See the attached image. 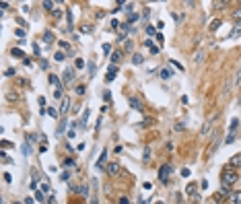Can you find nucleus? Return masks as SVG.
Wrapping results in <instances>:
<instances>
[{
  "label": "nucleus",
  "instance_id": "473e14b6",
  "mask_svg": "<svg viewBox=\"0 0 241 204\" xmlns=\"http://www.w3.org/2000/svg\"><path fill=\"white\" fill-rule=\"evenodd\" d=\"M126 50H128V52H130V50H134V43H132L130 39H126Z\"/></svg>",
  "mask_w": 241,
  "mask_h": 204
},
{
  "label": "nucleus",
  "instance_id": "c03bdc74",
  "mask_svg": "<svg viewBox=\"0 0 241 204\" xmlns=\"http://www.w3.org/2000/svg\"><path fill=\"white\" fill-rule=\"evenodd\" d=\"M148 159H151V150L144 149V161H148Z\"/></svg>",
  "mask_w": 241,
  "mask_h": 204
},
{
  "label": "nucleus",
  "instance_id": "f8f14e48",
  "mask_svg": "<svg viewBox=\"0 0 241 204\" xmlns=\"http://www.w3.org/2000/svg\"><path fill=\"white\" fill-rule=\"evenodd\" d=\"M72 190L74 192H78V194H81V196H89V188H87V186H78V188H72Z\"/></svg>",
  "mask_w": 241,
  "mask_h": 204
},
{
  "label": "nucleus",
  "instance_id": "c756f323",
  "mask_svg": "<svg viewBox=\"0 0 241 204\" xmlns=\"http://www.w3.org/2000/svg\"><path fill=\"white\" fill-rule=\"evenodd\" d=\"M74 64H76V68H83V66H85V60H83V58H76Z\"/></svg>",
  "mask_w": 241,
  "mask_h": 204
},
{
  "label": "nucleus",
  "instance_id": "4be33fe9",
  "mask_svg": "<svg viewBox=\"0 0 241 204\" xmlns=\"http://www.w3.org/2000/svg\"><path fill=\"white\" fill-rule=\"evenodd\" d=\"M192 60H194V64H200V62H202V60H204V52H198V54H196V56H194V58H192Z\"/></svg>",
  "mask_w": 241,
  "mask_h": 204
},
{
  "label": "nucleus",
  "instance_id": "8fccbe9b",
  "mask_svg": "<svg viewBox=\"0 0 241 204\" xmlns=\"http://www.w3.org/2000/svg\"><path fill=\"white\" fill-rule=\"evenodd\" d=\"M181 175H184V177H190V169H181Z\"/></svg>",
  "mask_w": 241,
  "mask_h": 204
},
{
  "label": "nucleus",
  "instance_id": "1a4fd4ad",
  "mask_svg": "<svg viewBox=\"0 0 241 204\" xmlns=\"http://www.w3.org/2000/svg\"><path fill=\"white\" fill-rule=\"evenodd\" d=\"M229 165H231L233 169H235V167H239V165H241V153H237V155L231 157V163H229Z\"/></svg>",
  "mask_w": 241,
  "mask_h": 204
},
{
  "label": "nucleus",
  "instance_id": "4468645a",
  "mask_svg": "<svg viewBox=\"0 0 241 204\" xmlns=\"http://www.w3.org/2000/svg\"><path fill=\"white\" fill-rule=\"evenodd\" d=\"M171 74H173V72L169 70V68H161V72H159V76H161V78H165V81H167V78H171Z\"/></svg>",
  "mask_w": 241,
  "mask_h": 204
},
{
  "label": "nucleus",
  "instance_id": "a18cd8bd",
  "mask_svg": "<svg viewBox=\"0 0 241 204\" xmlns=\"http://www.w3.org/2000/svg\"><path fill=\"white\" fill-rule=\"evenodd\" d=\"M39 66H41L43 70H48V62H45V60H41V62H39Z\"/></svg>",
  "mask_w": 241,
  "mask_h": 204
},
{
  "label": "nucleus",
  "instance_id": "de8ad7c7",
  "mask_svg": "<svg viewBox=\"0 0 241 204\" xmlns=\"http://www.w3.org/2000/svg\"><path fill=\"white\" fill-rule=\"evenodd\" d=\"M148 14H151V8H144V13H142V17H144V19H148Z\"/></svg>",
  "mask_w": 241,
  "mask_h": 204
},
{
  "label": "nucleus",
  "instance_id": "7ed1b4c3",
  "mask_svg": "<svg viewBox=\"0 0 241 204\" xmlns=\"http://www.w3.org/2000/svg\"><path fill=\"white\" fill-rule=\"evenodd\" d=\"M74 68H72V66H68V68H64V74H62V81L64 82H72V81H74Z\"/></svg>",
  "mask_w": 241,
  "mask_h": 204
},
{
  "label": "nucleus",
  "instance_id": "e433bc0d",
  "mask_svg": "<svg viewBox=\"0 0 241 204\" xmlns=\"http://www.w3.org/2000/svg\"><path fill=\"white\" fill-rule=\"evenodd\" d=\"M194 190H196V186H194V184L188 186V194H190V196H194Z\"/></svg>",
  "mask_w": 241,
  "mask_h": 204
},
{
  "label": "nucleus",
  "instance_id": "393cba45",
  "mask_svg": "<svg viewBox=\"0 0 241 204\" xmlns=\"http://www.w3.org/2000/svg\"><path fill=\"white\" fill-rule=\"evenodd\" d=\"M66 14H68V31H72V10H66Z\"/></svg>",
  "mask_w": 241,
  "mask_h": 204
},
{
  "label": "nucleus",
  "instance_id": "3c124183",
  "mask_svg": "<svg viewBox=\"0 0 241 204\" xmlns=\"http://www.w3.org/2000/svg\"><path fill=\"white\" fill-rule=\"evenodd\" d=\"M120 204H130V200L128 198H120Z\"/></svg>",
  "mask_w": 241,
  "mask_h": 204
},
{
  "label": "nucleus",
  "instance_id": "6e6552de",
  "mask_svg": "<svg viewBox=\"0 0 241 204\" xmlns=\"http://www.w3.org/2000/svg\"><path fill=\"white\" fill-rule=\"evenodd\" d=\"M105 171H107L109 175H117V173H120V165L117 163H109L107 167H105Z\"/></svg>",
  "mask_w": 241,
  "mask_h": 204
},
{
  "label": "nucleus",
  "instance_id": "9b49d317",
  "mask_svg": "<svg viewBox=\"0 0 241 204\" xmlns=\"http://www.w3.org/2000/svg\"><path fill=\"white\" fill-rule=\"evenodd\" d=\"M229 200H231V204H241V192H233Z\"/></svg>",
  "mask_w": 241,
  "mask_h": 204
},
{
  "label": "nucleus",
  "instance_id": "cd10ccee",
  "mask_svg": "<svg viewBox=\"0 0 241 204\" xmlns=\"http://www.w3.org/2000/svg\"><path fill=\"white\" fill-rule=\"evenodd\" d=\"M136 21H138V14L136 13H132L130 17H128V23H136Z\"/></svg>",
  "mask_w": 241,
  "mask_h": 204
},
{
  "label": "nucleus",
  "instance_id": "37998d69",
  "mask_svg": "<svg viewBox=\"0 0 241 204\" xmlns=\"http://www.w3.org/2000/svg\"><path fill=\"white\" fill-rule=\"evenodd\" d=\"M4 182H6V184H10V182H13V177H10V173H4Z\"/></svg>",
  "mask_w": 241,
  "mask_h": 204
},
{
  "label": "nucleus",
  "instance_id": "ddd939ff",
  "mask_svg": "<svg viewBox=\"0 0 241 204\" xmlns=\"http://www.w3.org/2000/svg\"><path fill=\"white\" fill-rule=\"evenodd\" d=\"M117 62H122V52L116 50L113 54H111V64H117Z\"/></svg>",
  "mask_w": 241,
  "mask_h": 204
},
{
  "label": "nucleus",
  "instance_id": "58836bf2",
  "mask_svg": "<svg viewBox=\"0 0 241 204\" xmlns=\"http://www.w3.org/2000/svg\"><path fill=\"white\" fill-rule=\"evenodd\" d=\"M81 31H83V33H91V25H83Z\"/></svg>",
  "mask_w": 241,
  "mask_h": 204
},
{
  "label": "nucleus",
  "instance_id": "0eeeda50",
  "mask_svg": "<svg viewBox=\"0 0 241 204\" xmlns=\"http://www.w3.org/2000/svg\"><path fill=\"white\" fill-rule=\"evenodd\" d=\"M128 103H130V107L136 109V111H140V109H142V101H140L138 97H130V99H128Z\"/></svg>",
  "mask_w": 241,
  "mask_h": 204
},
{
  "label": "nucleus",
  "instance_id": "09e8293b",
  "mask_svg": "<svg viewBox=\"0 0 241 204\" xmlns=\"http://www.w3.org/2000/svg\"><path fill=\"white\" fill-rule=\"evenodd\" d=\"M144 46H146L148 50H151V48H152V39H146V41H144Z\"/></svg>",
  "mask_w": 241,
  "mask_h": 204
},
{
  "label": "nucleus",
  "instance_id": "bb28decb",
  "mask_svg": "<svg viewBox=\"0 0 241 204\" xmlns=\"http://www.w3.org/2000/svg\"><path fill=\"white\" fill-rule=\"evenodd\" d=\"M239 82H241V68L235 72V85H239Z\"/></svg>",
  "mask_w": 241,
  "mask_h": 204
},
{
  "label": "nucleus",
  "instance_id": "6ab92c4d",
  "mask_svg": "<svg viewBox=\"0 0 241 204\" xmlns=\"http://www.w3.org/2000/svg\"><path fill=\"white\" fill-rule=\"evenodd\" d=\"M87 120H89V109H85L83 120H81V128H87Z\"/></svg>",
  "mask_w": 241,
  "mask_h": 204
},
{
  "label": "nucleus",
  "instance_id": "9d476101",
  "mask_svg": "<svg viewBox=\"0 0 241 204\" xmlns=\"http://www.w3.org/2000/svg\"><path fill=\"white\" fill-rule=\"evenodd\" d=\"M105 161H107V149L101 150V157H99V161H97V167H105Z\"/></svg>",
  "mask_w": 241,
  "mask_h": 204
},
{
  "label": "nucleus",
  "instance_id": "4c0bfd02",
  "mask_svg": "<svg viewBox=\"0 0 241 204\" xmlns=\"http://www.w3.org/2000/svg\"><path fill=\"white\" fill-rule=\"evenodd\" d=\"M48 114H49V116H52V118H56V116H58V111H56L54 107H48Z\"/></svg>",
  "mask_w": 241,
  "mask_h": 204
},
{
  "label": "nucleus",
  "instance_id": "b1692460",
  "mask_svg": "<svg viewBox=\"0 0 241 204\" xmlns=\"http://www.w3.org/2000/svg\"><path fill=\"white\" fill-rule=\"evenodd\" d=\"M56 4H54V2H48V0H45V2H43V8H45V10H52V13H54V10H56Z\"/></svg>",
  "mask_w": 241,
  "mask_h": 204
},
{
  "label": "nucleus",
  "instance_id": "f257e3e1",
  "mask_svg": "<svg viewBox=\"0 0 241 204\" xmlns=\"http://www.w3.org/2000/svg\"><path fill=\"white\" fill-rule=\"evenodd\" d=\"M237 171L233 169V167H227V169L223 171V175H220V182H223V186L227 188V186H233L235 182H237Z\"/></svg>",
  "mask_w": 241,
  "mask_h": 204
},
{
  "label": "nucleus",
  "instance_id": "864d4df0",
  "mask_svg": "<svg viewBox=\"0 0 241 204\" xmlns=\"http://www.w3.org/2000/svg\"><path fill=\"white\" fill-rule=\"evenodd\" d=\"M14 204H25V202H14Z\"/></svg>",
  "mask_w": 241,
  "mask_h": 204
},
{
  "label": "nucleus",
  "instance_id": "a878e982",
  "mask_svg": "<svg viewBox=\"0 0 241 204\" xmlns=\"http://www.w3.org/2000/svg\"><path fill=\"white\" fill-rule=\"evenodd\" d=\"M58 46H60V48H62V50H66V52H68V54H70V46H68V43H66V41H58Z\"/></svg>",
  "mask_w": 241,
  "mask_h": 204
},
{
  "label": "nucleus",
  "instance_id": "2f4dec72",
  "mask_svg": "<svg viewBox=\"0 0 241 204\" xmlns=\"http://www.w3.org/2000/svg\"><path fill=\"white\" fill-rule=\"evenodd\" d=\"M233 17H235L237 21H241V6H239V8H237V10L233 13Z\"/></svg>",
  "mask_w": 241,
  "mask_h": 204
},
{
  "label": "nucleus",
  "instance_id": "f03ea898",
  "mask_svg": "<svg viewBox=\"0 0 241 204\" xmlns=\"http://www.w3.org/2000/svg\"><path fill=\"white\" fill-rule=\"evenodd\" d=\"M171 165L169 163H165V165H161V167H159V179H161V182H167V179H169V175H171Z\"/></svg>",
  "mask_w": 241,
  "mask_h": 204
},
{
  "label": "nucleus",
  "instance_id": "c9c22d12",
  "mask_svg": "<svg viewBox=\"0 0 241 204\" xmlns=\"http://www.w3.org/2000/svg\"><path fill=\"white\" fill-rule=\"evenodd\" d=\"M68 177H70V173H68V171H64V173H60V179H62V182H66Z\"/></svg>",
  "mask_w": 241,
  "mask_h": 204
},
{
  "label": "nucleus",
  "instance_id": "f3484780",
  "mask_svg": "<svg viewBox=\"0 0 241 204\" xmlns=\"http://www.w3.org/2000/svg\"><path fill=\"white\" fill-rule=\"evenodd\" d=\"M13 56H17V58H25V52H23L21 48H13V52H10Z\"/></svg>",
  "mask_w": 241,
  "mask_h": 204
},
{
  "label": "nucleus",
  "instance_id": "49530a36",
  "mask_svg": "<svg viewBox=\"0 0 241 204\" xmlns=\"http://www.w3.org/2000/svg\"><path fill=\"white\" fill-rule=\"evenodd\" d=\"M103 97H105V101H109V99H111V93H109V91H105Z\"/></svg>",
  "mask_w": 241,
  "mask_h": 204
},
{
  "label": "nucleus",
  "instance_id": "aec40b11",
  "mask_svg": "<svg viewBox=\"0 0 241 204\" xmlns=\"http://www.w3.org/2000/svg\"><path fill=\"white\" fill-rule=\"evenodd\" d=\"M237 128H239V120L235 118L233 122H231V134H237Z\"/></svg>",
  "mask_w": 241,
  "mask_h": 204
},
{
  "label": "nucleus",
  "instance_id": "72a5a7b5",
  "mask_svg": "<svg viewBox=\"0 0 241 204\" xmlns=\"http://www.w3.org/2000/svg\"><path fill=\"white\" fill-rule=\"evenodd\" d=\"M93 72H95V62H91L89 64V76H93Z\"/></svg>",
  "mask_w": 241,
  "mask_h": 204
},
{
  "label": "nucleus",
  "instance_id": "a211bd4d",
  "mask_svg": "<svg viewBox=\"0 0 241 204\" xmlns=\"http://www.w3.org/2000/svg\"><path fill=\"white\" fill-rule=\"evenodd\" d=\"M74 91H76V95H81V97H83L85 93H87V87H85V85H76Z\"/></svg>",
  "mask_w": 241,
  "mask_h": 204
},
{
  "label": "nucleus",
  "instance_id": "c85d7f7f",
  "mask_svg": "<svg viewBox=\"0 0 241 204\" xmlns=\"http://www.w3.org/2000/svg\"><path fill=\"white\" fill-rule=\"evenodd\" d=\"M212 6H214V8H219V10H220L223 6H227V2H212Z\"/></svg>",
  "mask_w": 241,
  "mask_h": 204
},
{
  "label": "nucleus",
  "instance_id": "dca6fc26",
  "mask_svg": "<svg viewBox=\"0 0 241 204\" xmlns=\"http://www.w3.org/2000/svg\"><path fill=\"white\" fill-rule=\"evenodd\" d=\"M66 124H68V122H66V118H64L62 122H60V126H58V136H62V134H64V130H66Z\"/></svg>",
  "mask_w": 241,
  "mask_h": 204
},
{
  "label": "nucleus",
  "instance_id": "20e7f679",
  "mask_svg": "<svg viewBox=\"0 0 241 204\" xmlns=\"http://www.w3.org/2000/svg\"><path fill=\"white\" fill-rule=\"evenodd\" d=\"M116 74H117V66H116V64H109V68H107V74H105V81L111 82L113 78H116Z\"/></svg>",
  "mask_w": 241,
  "mask_h": 204
},
{
  "label": "nucleus",
  "instance_id": "39448f33",
  "mask_svg": "<svg viewBox=\"0 0 241 204\" xmlns=\"http://www.w3.org/2000/svg\"><path fill=\"white\" fill-rule=\"evenodd\" d=\"M68 109H70V97L64 95V99L60 101V114H62V116H66V114H68Z\"/></svg>",
  "mask_w": 241,
  "mask_h": 204
},
{
  "label": "nucleus",
  "instance_id": "79ce46f5",
  "mask_svg": "<svg viewBox=\"0 0 241 204\" xmlns=\"http://www.w3.org/2000/svg\"><path fill=\"white\" fill-rule=\"evenodd\" d=\"M146 35H155V27L148 25V27H146Z\"/></svg>",
  "mask_w": 241,
  "mask_h": 204
},
{
  "label": "nucleus",
  "instance_id": "f704fd0d",
  "mask_svg": "<svg viewBox=\"0 0 241 204\" xmlns=\"http://www.w3.org/2000/svg\"><path fill=\"white\" fill-rule=\"evenodd\" d=\"M4 74H6V76H14V74H17V70H14V68H8Z\"/></svg>",
  "mask_w": 241,
  "mask_h": 204
},
{
  "label": "nucleus",
  "instance_id": "5fc2aeb1",
  "mask_svg": "<svg viewBox=\"0 0 241 204\" xmlns=\"http://www.w3.org/2000/svg\"><path fill=\"white\" fill-rule=\"evenodd\" d=\"M159 204H163V202H159Z\"/></svg>",
  "mask_w": 241,
  "mask_h": 204
},
{
  "label": "nucleus",
  "instance_id": "423d86ee",
  "mask_svg": "<svg viewBox=\"0 0 241 204\" xmlns=\"http://www.w3.org/2000/svg\"><path fill=\"white\" fill-rule=\"evenodd\" d=\"M237 37H241V21H237V23H235L233 31L229 33V39H237Z\"/></svg>",
  "mask_w": 241,
  "mask_h": 204
},
{
  "label": "nucleus",
  "instance_id": "7c9ffc66",
  "mask_svg": "<svg viewBox=\"0 0 241 204\" xmlns=\"http://www.w3.org/2000/svg\"><path fill=\"white\" fill-rule=\"evenodd\" d=\"M235 136H237V134H229V136H227V140H225V142H227V144L235 142Z\"/></svg>",
  "mask_w": 241,
  "mask_h": 204
},
{
  "label": "nucleus",
  "instance_id": "412c9836",
  "mask_svg": "<svg viewBox=\"0 0 241 204\" xmlns=\"http://www.w3.org/2000/svg\"><path fill=\"white\" fill-rule=\"evenodd\" d=\"M43 41H45V43H52V41H54V35H52V31H45V33H43Z\"/></svg>",
  "mask_w": 241,
  "mask_h": 204
},
{
  "label": "nucleus",
  "instance_id": "ea45409f",
  "mask_svg": "<svg viewBox=\"0 0 241 204\" xmlns=\"http://www.w3.org/2000/svg\"><path fill=\"white\" fill-rule=\"evenodd\" d=\"M39 192H43V194H48V192H49V184H43V186H41V190H39Z\"/></svg>",
  "mask_w": 241,
  "mask_h": 204
},
{
  "label": "nucleus",
  "instance_id": "a19ab883",
  "mask_svg": "<svg viewBox=\"0 0 241 204\" xmlns=\"http://www.w3.org/2000/svg\"><path fill=\"white\" fill-rule=\"evenodd\" d=\"M54 58H56V60H58V62H62V60H64V54H62V52H58V54H56Z\"/></svg>",
  "mask_w": 241,
  "mask_h": 204
},
{
  "label": "nucleus",
  "instance_id": "603ef678",
  "mask_svg": "<svg viewBox=\"0 0 241 204\" xmlns=\"http://www.w3.org/2000/svg\"><path fill=\"white\" fill-rule=\"evenodd\" d=\"M91 204H99V200H97V198L93 196V198H91Z\"/></svg>",
  "mask_w": 241,
  "mask_h": 204
},
{
  "label": "nucleus",
  "instance_id": "5701e85b",
  "mask_svg": "<svg viewBox=\"0 0 241 204\" xmlns=\"http://www.w3.org/2000/svg\"><path fill=\"white\" fill-rule=\"evenodd\" d=\"M219 27H220V21H219V19H214L212 23H210V31L214 33V31H219Z\"/></svg>",
  "mask_w": 241,
  "mask_h": 204
},
{
  "label": "nucleus",
  "instance_id": "2eb2a0df",
  "mask_svg": "<svg viewBox=\"0 0 241 204\" xmlns=\"http://www.w3.org/2000/svg\"><path fill=\"white\" fill-rule=\"evenodd\" d=\"M144 62V58H142V54H134L132 56V64H136V66H140Z\"/></svg>",
  "mask_w": 241,
  "mask_h": 204
}]
</instances>
